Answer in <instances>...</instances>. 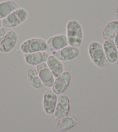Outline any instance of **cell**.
<instances>
[{"label": "cell", "mask_w": 118, "mask_h": 132, "mask_svg": "<svg viewBox=\"0 0 118 132\" xmlns=\"http://www.w3.org/2000/svg\"><path fill=\"white\" fill-rule=\"evenodd\" d=\"M114 41V42L115 44V45H116V48H117V50H118V32L117 33V34L116 35V36L115 37Z\"/></svg>", "instance_id": "ffe728a7"}, {"label": "cell", "mask_w": 118, "mask_h": 132, "mask_svg": "<svg viewBox=\"0 0 118 132\" xmlns=\"http://www.w3.org/2000/svg\"><path fill=\"white\" fill-rule=\"evenodd\" d=\"M27 78L29 84L32 88L35 89H42L45 88L41 79L39 77L38 73L35 68H29L27 72Z\"/></svg>", "instance_id": "e0dca14e"}, {"label": "cell", "mask_w": 118, "mask_h": 132, "mask_svg": "<svg viewBox=\"0 0 118 132\" xmlns=\"http://www.w3.org/2000/svg\"><path fill=\"white\" fill-rule=\"evenodd\" d=\"M18 4L12 0H7L0 2V19L6 18L12 12L18 9Z\"/></svg>", "instance_id": "ac0fdd59"}, {"label": "cell", "mask_w": 118, "mask_h": 132, "mask_svg": "<svg viewBox=\"0 0 118 132\" xmlns=\"http://www.w3.org/2000/svg\"><path fill=\"white\" fill-rule=\"evenodd\" d=\"M103 47L106 58L109 64H114L118 60V50L114 39L106 40L103 42Z\"/></svg>", "instance_id": "4fadbf2b"}, {"label": "cell", "mask_w": 118, "mask_h": 132, "mask_svg": "<svg viewBox=\"0 0 118 132\" xmlns=\"http://www.w3.org/2000/svg\"><path fill=\"white\" fill-rule=\"evenodd\" d=\"M80 51L78 48L68 45L60 50L55 51L51 53L61 62H67L75 59L78 57Z\"/></svg>", "instance_id": "52a82bcc"}, {"label": "cell", "mask_w": 118, "mask_h": 132, "mask_svg": "<svg viewBox=\"0 0 118 132\" xmlns=\"http://www.w3.org/2000/svg\"><path fill=\"white\" fill-rule=\"evenodd\" d=\"M46 41L41 38H32L25 40L21 44L20 46L21 52L24 55L46 51Z\"/></svg>", "instance_id": "277c9868"}, {"label": "cell", "mask_w": 118, "mask_h": 132, "mask_svg": "<svg viewBox=\"0 0 118 132\" xmlns=\"http://www.w3.org/2000/svg\"><path fill=\"white\" fill-rule=\"evenodd\" d=\"M2 26V20L0 19V28H1Z\"/></svg>", "instance_id": "44dd1931"}, {"label": "cell", "mask_w": 118, "mask_h": 132, "mask_svg": "<svg viewBox=\"0 0 118 132\" xmlns=\"http://www.w3.org/2000/svg\"><path fill=\"white\" fill-rule=\"evenodd\" d=\"M47 53H52L68 45V40L66 35L57 34L51 37L46 41Z\"/></svg>", "instance_id": "8992f818"}, {"label": "cell", "mask_w": 118, "mask_h": 132, "mask_svg": "<svg viewBox=\"0 0 118 132\" xmlns=\"http://www.w3.org/2000/svg\"><path fill=\"white\" fill-rule=\"evenodd\" d=\"M57 95L52 90H46L44 93L42 107L44 112L48 115H53L57 103Z\"/></svg>", "instance_id": "9c48e42d"}, {"label": "cell", "mask_w": 118, "mask_h": 132, "mask_svg": "<svg viewBox=\"0 0 118 132\" xmlns=\"http://www.w3.org/2000/svg\"><path fill=\"white\" fill-rule=\"evenodd\" d=\"M71 79L72 74L70 72L64 71L55 79L52 90L57 95H62L68 89Z\"/></svg>", "instance_id": "5b68a950"}, {"label": "cell", "mask_w": 118, "mask_h": 132, "mask_svg": "<svg viewBox=\"0 0 118 132\" xmlns=\"http://www.w3.org/2000/svg\"><path fill=\"white\" fill-rule=\"evenodd\" d=\"M39 77L46 88H52L55 81V77L49 69L46 63H42L36 66Z\"/></svg>", "instance_id": "8fae6325"}, {"label": "cell", "mask_w": 118, "mask_h": 132, "mask_svg": "<svg viewBox=\"0 0 118 132\" xmlns=\"http://www.w3.org/2000/svg\"><path fill=\"white\" fill-rule=\"evenodd\" d=\"M79 123V120L76 116L67 115V116L57 120L56 129L58 132H66Z\"/></svg>", "instance_id": "7c38bea8"}, {"label": "cell", "mask_w": 118, "mask_h": 132, "mask_svg": "<svg viewBox=\"0 0 118 132\" xmlns=\"http://www.w3.org/2000/svg\"><path fill=\"white\" fill-rule=\"evenodd\" d=\"M18 40V35L17 32L13 30L8 31L0 42V52L2 53L10 52L15 48Z\"/></svg>", "instance_id": "30bf717a"}, {"label": "cell", "mask_w": 118, "mask_h": 132, "mask_svg": "<svg viewBox=\"0 0 118 132\" xmlns=\"http://www.w3.org/2000/svg\"><path fill=\"white\" fill-rule=\"evenodd\" d=\"M118 32V21L114 20L108 22L102 31L103 39L106 40L114 39Z\"/></svg>", "instance_id": "2e32d148"}, {"label": "cell", "mask_w": 118, "mask_h": 132, "mask_svg": "<svg viewBox=\"0 0 118 132\" xmlns=\"http://www.w3.org/2000/svg\"><path fill=\"white\" fill-rule=\"evenodd\" d=\"M49 56V54L46 51L38 52L29 54H26L24 56L25 62L27 64L32 66H37L42 63L46 62Z\"/></svg>", "instance_id": "5bb4252c"}, {"label": "cell", "mask_w": 118, "mask_h": 132, "mask_svg": "<svg viewBox=\"0 0 118 132\" xmlns=\"http://www.w3.org/2000/svg\"><path fill=\"white\" fill-rule=\"evenodd\" d=\"M66 36L68 45L79 48L83 42V31L80 23L77 20L68 21L66 25Z\"/></svg>", "instance_id": "6da1fadb"}, {"label": "cell", "mask_w": 118, "mask_h": 132, "mask_svg": "<svg viewBox=\"0 0 118 132\" xmlns=\"http://www.w3.org/2000/svg\"><path fill=\"white\" fill-rule=\"evenodd\" d=\"M88 53L90 58L97 67L105 68L109 65L106 58L103 45L97 41H93L88 46Z\"/></svg>", "instance_id": "7a4b0ae2"}, {"label": "cell", "mask_w": 118, "mask_h": 132, "mask_svg": "<svg viewBox=\"0 0 118 132\" xmlns=\"http://www.w3.org/2000/svg\"><path fill=\"white\" fill-rule=\"evenodd\" d=\"M70 110V100L66 95H60L58 97L57 103L54 112V117L56 120L67 116Z\"/></svg>", "instance_id": "ba28073f"}, {"label": "cell", "mask_w": 118, "mask_h": 132, "mask_svg": "<svg viewBox=\"0 0 118 132\" xmlns=\"http://www.w3.org/2000/svg\"><path fill=\"white\" fill-rule=\"evenodd\" d=\"M28 12L24 8H19L2 19V24L4 27L14 28L22 24L27 20Z\"/></svg>", "instance_id": "3957f363"}, {"label": "cell", "mask_w": 118, "mask_h": 132, "mask_svg": "<svg viewBox=\"0 0 118 132\" xmlns=\"http://www.w3.org/2000/svg\"><path fill=\"white\" fill-rule=\"evenodd\" d=\"M6 30L5 27H1L0 28V42L4 38V37L6 34Z\"/></svg>", "instance_id": "d6986e66"}, {"label": "cell", "mask_w": 118, "mask_h": 132, "mask_svg": "<svg viewBox=\"0 0 118 132\" xmlns=\"http://www.w3.org/2000/svg\"><path fill=\"white\" fill-rule=\"evenodd\" d=\"M46 63L55 78L57 77L64 72L62 63L53 55H49Z\"/></svg>", "instance_id": "9a60e30c"}]
</instances>
